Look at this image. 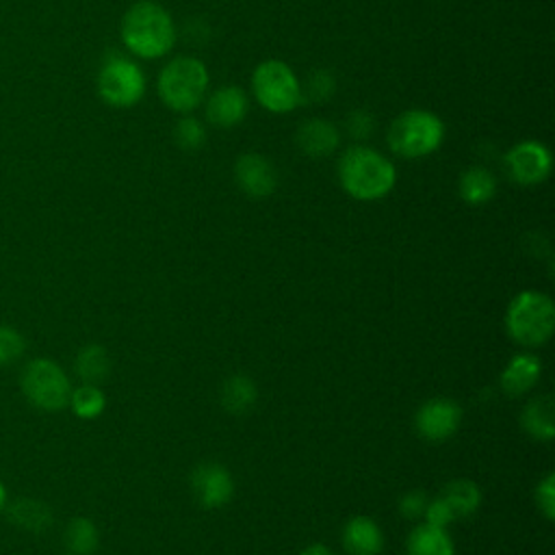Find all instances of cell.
Segmentation results:
<instances>
[{
	"label": "cell",
	"mask_w": 555,
	"mask_h": 555,
	"mask_svg": "<svg viewBox=\"0 0 555 555\" xmlns=\"http://www.w3.org/2000/svg\"><path fill=\"white\" fill-rule=\"evenodd\" d=\"M124 48L145 61L167 56L178 39L171 13L152 0H139L121 17L119 26Z\"/></svg>",
	"instance_id": "cell-1"
},
{
	"label": "cell",
	"mask_w": 555,
	"mask_h": 555,
	"mask_svg": "<svg viewBox=\"0 0 555 555\" xmlns=\"http://www.w3.org/2000/svg\"><path fill=\"white\" fill-rule=\"evenodd\" d=\"M336 171L343 191L360 202L386 197L397 182L395 163L364 143H353L343 150Z\"/></svg>",
	"instance_id": "cell-2"
},
{
	"label": "cell",
	"mask_w": 555,
	"mask_h": 555,
	"mask_svg": "<svg viewBox=\"0 0 555 555\" xmlns=\"http://www.w3.org/2000/svg\"><path fill=\"white\" fill-rule=\"evenodd\" d=\"M210 85V74L204 61L197 56H173L156 78V91L160 102L180 115H189L204 104Z\"/></svg>",
	"instance_id": "cell-3"
},
{
	"label": "cell",
	"mask_w": 555,
	"mask_h": 555,
	"mask_svg": "<svg viewBox=\"0 0 555 555\" xmlns=\"http://www.w3.org/2000/svg\"><path fill=\"white\" fill-rule=\"evenodd\" d=\"M444 134V121L436 113L425 108H408L390 121L386 141L395 156L414 160L438 152Z\"/></svg>",
	"instance_id": "cell-4"
},
{
	"label": "cell",
	"mask_w": 555,
	"mask_h": 555,
	"mask_svg": "<svg viewBox=\"0 0 555 555\" xmlns=\"http://www.w3.org/2000/svg\"><path fill=\"white\" fill-rule=\"evenodd\" d=\"M251 93L254 100L273 115H286L304 102L301 80L295 69L280 59H267L254 67Z\"/></svg>",
	"instance_id": "cell-5"
},
{
	"label": "cell",
	"mask_w": 555,
	"mask_h": 555,
	"mask_svg": "<svg viewBox=\"0 0 555 555\" xmlns=\"http://www.w3.org/2000/svg\"><path fill=\"white\" fill-rule=\"evenodd\" d=\"M95 89L102 102L113 108H132L137 106L147 89L145 72L130 56L111 52L102 61L95 78Z\"/></svg>",
	"instance_id": "cell-6"
},
{
	"label": "cell",
	"mask_w": 555,
	"mask_h": 555,
	"mask_svg": "<svg viewBox=\"0 0 555 555\" xmlns=\"http://www.w3.org/2000/svg\"><path fill=\"white\" fill-rule=\"evenodd\" d=\"M505 325L509 336L527 347L544 345L555 330V308L548 295L525 291L507 308Z\"/></svg>",
	"instance_id": "cell-7"
},
{
	"label": "cell",
	"mask_w": 555,
	"mask_h": 555,
	"mask_svg": "<svg viewBox=\"0 0 555 555\" xmlns=\"http://www.w3.org/2000/svg\"><path fill=\"white\" fill-rule=\"evenodd\" d=\"M20 384L26 399L43 412H59L67 408L74 390L65 371L50 358L30 360L22 371Z\"/></svg>",
	"instance_id": "cell-8"
},
{
	"label": "cell",
	"mask_w": 555,
	"mask_h": 555,
	"mask_svg": "<svg viewBox=\"0 0 555 555\" xmlns=\"http://www.w3.org/2000/svg\"><path fill=\"white\" fill-rule=\"evenodd\" d=\"M553 156L551 150L538 139H522L514 143L505 154L507 176L522 186H533L551 176Z\"/></svg>",
	"instance_id": "cell-9"
},
{
	"label": "cell",
	"mask_w": 555,
	"mask_h": 555,
	"mask_svg": "<svg viewBox=\"0 0 555 555\" xmlns=\"http://www.w3.org/2000/svg\"><path fill=\"white\" fill-rule=\"evenodd\" d=\"M234 180L249 197H267L278 186V171L271 160L258 152L241 154L234 163Z\"/></svg>",
	"instance_id": "cell-10"
},
{
	"label": "cell",
	"mask_w": 555,
	"mask_h": 555,
	"mask_svg": "<svg viewBox=\"0 0 555 555\" xmlns=\"http://www.w3.org/2000/svg\"><path fill=\"white\" fill-rule=\"evenodd\" d=\"M249 113V98L238 85H223L206 98V121L215 128H234Z\"/></svg>",
	"instance_id": "cell-11"
},
{
	"label": "cell",
	"mask_w": 555,
	"mask_h": 555,
	"mask_svg": "<svg viewBox=\"0 0 555 555\" xmlns=\"http://www.w3.org/2000/svg\"><path fill=\"white\" fill-rule=\"evenodd\" d=\"M462 412L451 399H429L416 412V429L423 438L440 442L449 438L460 425Z\"/></svg>",
	"instance_id": "cell-12"
},
{
	"label": "cell",
	"mask_w": 555,
	"mask_h": 555,
	"mask_svg": "<svg viewBox=\"0 0 555 555\" xmlns=\"http://www.w3.org/2000/svg\"><path fill=\"white\" fill-rule=\"evenodd\" d=\"M191 488L195 499L204 507H221L230 501L234 483L230 473L219 464H202L191 475Z\"/></svg>",
	"instance_id": "cell-13"
},
{
	"label": "cell",
	"mask_w": 555,
	"mask_h": 555,
	"mask_svg": "<svg viewBox=\"0 0 555 555\" xmlns=\"http://www.w3.org/2000/svg\"><path fill=\"white\" fill-rule=\"evenodd\" d=\"M297 147L310 158H325L340 145V130L323 117L304 119L295 132Z\"/></svg>",
	"instance_id": "cell-14"
},
{
	"label": "cell",
	"mask_w": 555,
	"mask_h": 555,
	"mask_svg": "<svg viewBox=\"0 0 555 555\" xmlns=\"http://www.w3.org/2000/svg\"><path fill=\"white\" fill-rule=\"evenodd\" d=\"M343 546L349 555H379L384 535L371 518L356 516L343 529Z\"/></svg>",
	"instance_id": "cell-15"
},
{
	"label": "cell",
	"mask_w": 555,
	"mask_h": 555,
	"mask_svg": "<svg viewBox=\"0 0 555 555\" xmlns=\"http://www.w3.org/2000/svg\"><path fill=\"white\" fill-rule=\"evenodd\" d=\"M540 371H542V364L531 353H520V356L512 358V362L501 373L503 392L518 397V395L531 390L540 379Z\"/></svg>",
	"instance_id": "cell-16"
},
{
	"label": "cell",
	"mask_w": 555,
	"mask_h": 555,
	"mask_svg": "<svg viewBox=\"0 0 555 555\" xmlns=\"http://www.w3.org/2000/svg\"><path fill=\"white\" fill-rule=\"evenodd\" d=\"M457 191L460 197L470 204V206H481L486 202H490L496 193V178L492 176V171H488L486 167H468L460 173L457 180Z\"/></svg>",
	"instance_id": "cell-17"
},
{
	"label": "cell",
	"mask_w": 555,
	"mask_h": 555,
	"mask_svg": "<svg viewBox=\"0 0 555 555\" xmlns=\"http://www.w3.org/2000/svg\"><path fill=\"white\" fill-rule=\"evenodd\" d=\"M553 397L542 395L531 399L522 410V427L538 440H551L555 436V418H553Z\"/></svg>",
	"instance_id": "cell-18"
},
{
	"label": "cell",
	"mask_w": 555,
	"mask_h": 555,
	"mask_svg": "<svg viewBox=\"0 0 555 555\" xmlns=\"http://www.w3.org/2000/svg\"><path fill=\"white\" fill-rule=\"evenodd\" d=\"M408 555H453V542L444 529L421 525L408 538Z\"/></svg>",
	"instance_id": "cell-19"
},
{
	"label": "cell",
	"mask_w": 555,
	"mask_h": 555,
	"mask_svg": "<svg viewBox=\"0 0 555 555\" xmlns=\"http://www.w3.org/2000/svg\"><path fill=\"white\" fill-rule=\"evenodd\" d=\"M256 386L247 375H232L221 388V405L230 414H245L256 403Z\"/></svg>",
	"instance_id": "cell-20"
},
{
	"label": "cell",
	"mask_w": 555,
	"mask_h": 555,
	"mask_svg": "<svg viewBox=\"0 0 555 555\" xmlns=\"http://www.w3.org/2000/svg\"><path fill=\"white\" fill-rule=\"evenodd\" d=\"M76 373L85 384H100L111 371V358L104 347L87 345L76 356Z\"/></svg>",
	"instance_id": "cell-21"
},
{
	"label": "cell",
	"mask_w": 555,
	"mask_h": 555,
	"mask_svg": "<svg viewBox=\"0 0 555 555\" xmlns=\"http://www.w3.org/2000/svg\"><path fill=\"white\" fill-rule=\"evenodd\" d=\"M11 520L28 531H43L52 522V512L48 505L35 499H20L9 507Z\"/></svg>",
	"instance_id": "cell-22"
},
{
	"label": "cell",
	"mask_w": 555,
	"mask_h": 555,
	"mask_svg": "<svg viewBox=\"0 0 555 555\" xmlns=\"http://www.w3.org/2000/svg\"><path fill=\"white\" fill-rule=\"evenodd\" d=\"M442 499L447 501V505L451 507L453 516H470L479 503H481V494H479V488L468 481V479H455L451 481L444 492H442Z\"/></svg>",
	"instance_id": "cell-23"
},
{
	"label": "cell",
	"mask_w": 555,
	"mask_h": 555,
	"mask_svg": "<svg viewBox=\"0 0 555 555\" xmlns=\"http://www.w3.org/2000/svg\"><path fill=\"white\" fill-rule=\"evenodd\" d=\"M65 546L72 555H91L98 548V529L89 518H74L65 527Z\"/></svg>",
	"instance_id": "cell-24"
},
{
	"label": "cell",
	"mask_w": 555,
	"mask_h": 555,
	"mask_svg": "<svg viewBox=\"0 0 555 555\" xmlns=\"http://www.w3.org/2000/svg\"><path fill=\"white\" fill-rule=\"evenodd\" d=\"M106 399L95 384H82L72 390L69 408L78 418H95L104 412Z\"/></svg>",
	"instance_id": "cell-25"
},
{
	"label": "cell",
	"mask_w": 555,
	"mask_h": 555,
	"mask_svg": "<svg viewBox=\"0 0 555 555\" xmlns=\"http://www.w3.org/2000/svg\"><path fill=\"white\" fill-rule=\"evenodd\" d=\"M171 134H173L176 145L182 150H189V152L199 150L206 143V126L193 115H182L176 121Z\"/></svg>",
	"instance_id": "cell-26"
},
{
	"label": "cell",
	"mask_w": 555,
	"mask_h": 555,
	"mask_svg": "<svg viewBox=\"0 0 555 555\" xmlns=\"http://www.w3.org/2000/svg\"><path fill=\"white\" fill-rule=\"evenodd\" d=\"M336 91V78L327 69H314L308 80L301 85V98L312 100L317 104L330 100Z\"/></svg>",
	"instance_id": "cell-27"
},
{
	"label": "cell",
	"mask_w": 555,
	"mask_h": 555,
	"mask_svg": "<svg viewBox=\"0 0 555 555\" xmlns=\"http://www.w3.org/2000/svg\"><path fill=\"white\" fill-rule=\"evenodd\" d=\"M26 351V338L11 325L0 323V366L13 364Z\"/></svg>",
	"instance_id": "cell-28"
},
{
	"label": "cell",
	"mask_w": 555,
	"mask_h": 555,
	"mask_svg": "<svg viewBox=\"0 0 555 555\" xmlns=\"http://www.w3.org/2000/svg\"><path fill=\"white\" fill-rule=\"evenodd\" d=\"M345 128L353 141H366L375 132V117L364 108H356L345 117Z\"/></svg>",
	"instance_id": "cell-29"
},
{
	"label": "cell",
	"mask_w": 555,
	"mask_h": 555,
	"mask_svg": "<svg viewBox=\"0 0 555 555\" xmlns=\"http://www.w3.org/2000/svg\"><path fill=\"white\" fill-rule=\"evenodd\" d=\"M535 503L540 512L553 520L555 518V475H546L535 488Z\"/></svg>",
	"instance_id": "cell-30"
},
{
	"label": "cell",
	"mask_w": 555,
	"mask_h": 555,
	"mask_svg": "<svg viewBox=\"0 0 555 555\" xmlns=\"http://www.w3.org/2000/svg\"><path fill=\"white\" fill-rule=\"evenodd\" d=\"M423 516H425L427 525L438 527V529H444V527L455 518L453 512H451V507L447 505V501H444L442 496H438V499H434V501H427V507H425Z\"/></svg>",
	"instance_id": "cell-31"
},
{
	"label": "cell",
	"mask_w": 555,
	"mask_h": 555,
	"mask_svg": "<svg viewBox=\"0 0 555 555\" xmlns=\"http://www.w3.org/2000/svg\"><path fill=\"white\" fill-rule=\"evenodd\" d=\"M399 507H401L403 516L418 518V516H423V512L427 507V499L423 492H408V494H403Z\"/></svg>",
	"instance_id": "cell-32"
},
{
	"label": "cell",
	"mask_w": 555,
	"mask_h": 555,
	"mask_svg": "<svg viewBox=\"0 0 555 555\" xmlns=\"http://www.w3.org/2000/svg\"><path fill=\"white\" fill-rule=\"evenodd\" d=\"M301 555H334L330 548H325L323 544H310L301 551Z\"/></svg>",
	"instance_id": "cell-33"
},
{
	"label": "cell",
	"mask_w": 555,
	"mask_h": 555,
	"mask_svg": "<svg viewBox=\"0 0 555 555\" xmlns=\"http://www.w3.org/2000/svg\"><path fill=\"white\" fill-rule=\"evenodd\" d=\"M4 505H7V488H4V483L0 481V512L4 509Z\"/></svg>",
	"instance_id": "cell-34"
}]
</instances>
